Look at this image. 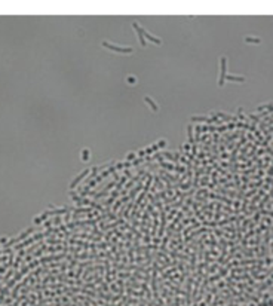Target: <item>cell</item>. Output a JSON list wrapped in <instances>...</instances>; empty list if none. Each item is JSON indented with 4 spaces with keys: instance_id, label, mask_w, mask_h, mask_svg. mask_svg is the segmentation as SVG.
I'll return each instance as SVG.
<instances>
[{
    "instance_id": "obj_5",
    "label": "cell",
    "mask_w": 273,
    "mask_h": 306,
    "mask_svg": "<svg viewBox=\"0 0 273 306\" xmlns=\"http://www.w3.org/2000/svg\"><path fill=\"white\" fill-rule=\"evenodd\" d=\"M245 42H248V43H261V39H258V37H245Z\"/></svg>"
},
{
    "instance_id": "obj_1",
    "label": "cell",
    "mask_w": 273,
    "mask_h": 306,
    "mask_svg": "<svg viewBox=\"0 0 273 306\" xmlns=\"http://www.w3.org/2000/svg\"><path fill=\"white\" fill-rule=\"evenodd\" d=\"M102 46L110 49V51H114V52H122V54H131L132 52L131 48H123V46H117V45H111L109 42H102Z\"/></svg>"
},
{
    "instance_id": "obj_6",
    "label": "cell",
    "mask_w": 273,
    "mask_h": 306,
    "mask_svg": "<svg viewBox=\"0 0 273 306\" xmlns=\"http://www.w3.org/2000/svg\"><path fill=\"white\" fill-rule=\"evenodd\" d=\"M146 101H147V103H150V106H151V107H153L154 110H158V107H156V106H154V103H153V101H151L150 98H147V97H146Z\"/></svg>"
},
{
    "instance_id": "obj_2",
    "label": "cell",
    "mask_w": 273,
    "mask_h": 306,
    "mask_svg": "<svg viewBox=\"0 0 273 306\" xmlns=\"http://www.w3.org/2000/svg\"><path fill=\"white\" fill-rule=\"evenodd\" d=\"M226 70H227V69H226V58L223 57V58H221V69H220L221 74H220V79H218V85H220V86H223L224 82H226V76H227Z\"/></svg>"
},
{
    "instance_id": "obj_3",
    "label": "cell",
    "mask_w": 273,
    "mask_h": 306,
    "mask_svg": "<svg viewBox=\"0 0 273 306\" xmlns=\"http://www.w3.org/2000/svg\"><path fill=\"white\" fill-rule=\"evenodd\" d=\"M226 79H229V80H232V82H239V83L245 82V78H243V76H235V74H227Z\"/></svg>"
},
{
    "instance_id": "obj_7",
    "label": "cell",
    "mask_w": 273,
    "mask_h": 306,
    "mask_svg": "<svg viewBox=\"0 0 273 306\" xmlns=\"http://www.w3.org/2000/svg\"><path fill=\"white\" fill-rule=\"evenodd\" d=\"M128 82L129 83H135V78H128Z\"/></svg>"
},
{
    "instance_id": "obj_4",
    "label": "cell",
    "mask_w": 273,
    "mask_h": 306,
    "mask_svg": "<svg viewBox=\"0 0 273 306\" xmlns=\"http://www.w3.org/2000/svg\"><path fill=\"white\" fill-rule=\"evenodd\" d=\"M142 34H144V36L147 37V39H149V40H151L153 43H156V45H160V43H162V40H160V39H156V37H153L151 34H149V33H146L144 30H142Z\"/></svg>"
}]
</instances>
